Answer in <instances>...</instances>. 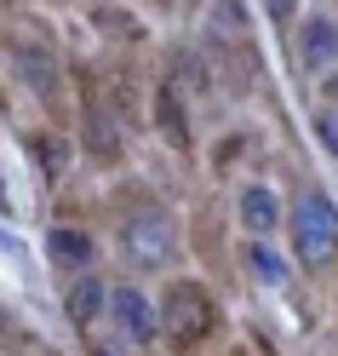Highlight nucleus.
<instances>
[{
    "label": "nucleus",
    "instance_id": "f257e3e1",
    "mask_svg": "<svg viewBox=\"0 0 338 356\" xmlns=\"http://www.w3.org/2000/svg\"><path fill=\"white\" fill-rule=\"evenodd\" d=\"M155 316H161V327L189 350V345H201V339L218 327V305H212V293H207L201 282L184 276V282L167 287V299H161V310H155Z\"/></svg>",
    "mask_w": 338,
    "mask_h": 356
},
{
    "label": "nucleus",
    "instance_id": "f03ea898",
    "mask_svg": "<svg viewBox=\"0 0 338 356\" xmlns=\"http://www.w3.org/2000/svg\"><path fill=\"white\" fill-rule=\"evenodd\" d=\"M292 253H298V264H327L338 253V207L332 195L310 190L298 207H292Z\"/></svg>",
    "mask_w": 338,
    "mask_h": 356
},
{
    "label": "nucleus",
    "instance_id": "7ed1b4c3",
    "mask_svg": "<svg viewBox=\"0 0 338 356\" xmlns=\"http://www.w3.org/2000/svg\"><path fill=\"white\" fill-rule=\"evenodd\" d=\"M172 248H178V225L161 207H138L121 225V253H126V264H138V270H161L172 259Z\"/></svg>",
    "mask_w": 338,
    "mask_h": 356
},
{
    "label": "nucleus",
    "instance_id": "20e7f679",
    "mask_svg": "<svg viewBox=\"0 0 338 356\" xmlns=\"http://www.w3.org/2000/svg\"><path fill=\"white\" fill-rule=\"evenodd\" d=\"M109 310H115V322L132 345H155L161 339V316H155V305L138 293V287H115L109 293Z\"/></svg>",
    "mask_w": 338,
    "mask_h": 356
},
{
    "label": "nucleus",
    "instance_id": "39448f33",
    "mask_svg": "<svg viewBox=\"0 0 338 356\" xmlns=\"http://www.w3.org/2000/svg\"><path fill=\"white\" fill-rule=\"evenodd\" d=\"M298 58H304V70H332L338 63V17H310L298 29Z\"/></svg>",
    "mask_w": 338,
    "mask_h": 356
},
{
    "label": "nucleus",
    "instance_id": "423d86ee",
    "mask_svg": "<svg viewBox=\"0 0 338 356\" xmlns=\"http://www.w3.org/2000/svg\"><path fill=\"white\" fill-rule=\"evenodd\" d=\"M235 207H241V225L253 230V236H269V230L281 225V195L269 190V184H246L235 195Z\"/></svg>",
    "mask_w": 338,
    "mask_h": 356
},
{
    "label": "nucleus",
    "instance_id": "0eeeda50",
    "mask_svg": "<svg viewBox=\"0 0 338 356\" xmlns=\"http://www.w3.org/2000/svg\"><path fill=\"white\" fill-rule=\"evenodd\" d=\"M47 253H52V264H63V270H86V264H92V236H86V230H69V225H58L52 236H47Z\"/></svg>",
    "mask_w": 338,
    "mask_h": 356
},
{
    "label": "nucleus",
    "instance_id": "6e6552de",
    "mask_svg": "<svg viewBox=\"0 0 338 356\" xmlns=\"http://www.w3.org/2000/svg\"><path fill=\"white\" fill-rule=\"evenodd\" d=\"M103 299H109V287H103L98 276H75V287H69V316L86 327V322L103 310Z\"/></svg>",
    "mask_w": 338,
    "mask_h": 356
},
{
    "label": "nucleus",
    "instance_id": "1a4fd4ad",
    "mask_svg": "<svg viewBox=\"0 0 338 356\" xmlns=\"http://www.w3.org/2000/svg\"><path fill=\"white\" fill-rule=\"evenodd\" d=\"M155 104H161V132H167L172 144H189V121H184V98H178L172 86H161V98H155Z\"/></svg>",
    "mask_w": 338,
    "mask_h": 356
},
{
    "label": "nucleus",
    "instance_id": "9d476101",
    "mask_svg": "<svg viewBox=\"0 0 338 356\" xmlns=\"http://www.w3.org/2000/svg\"><path fill=\"white\" fill-rule=\"evenodd\" d=\"M246 264H253V270H258L269 287H287V259L269 248V241H253V248H246Z\"/></svg>",
    "mask_w": 338,
    "mask_h": 356
},
{
    "label": "nucleus",
    "instance_id": "9b49d317",
    "mask_svg": "<svg viewBox=\"0 0 338 356\" xmlns=\"http://www.w3.org/2000/svg\"><path fill=\"white\" fill-rule=\"evenodd\" d=\"M315 132H321V144L332 149V161H338V109H321V115H315Z\"/></svg>",
    "mask_w": 338,
    "mask_h": 356
}]
</instances>
